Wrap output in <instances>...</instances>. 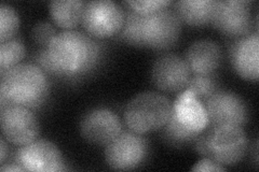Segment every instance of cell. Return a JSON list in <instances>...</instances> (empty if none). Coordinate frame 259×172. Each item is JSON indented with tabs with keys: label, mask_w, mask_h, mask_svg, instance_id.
I'll return each instance as SVG.
<instances>
[{
	"label": "cell",
	"mask_w": 259,
	"mask_h": 172,
	"mask_svg": "<svg viewBox=\"0 0 259 172\" xmlns=\"http://www.w3.org/2000/svg\"><path fill=\"white\" fill-rule=\"evenodd\" d=\"M0 123L3 136L14 145H26L35 141L39 136L37 118L26 106L14 104L3 106Z\"/></svg>",
	"instance_id": "ba28073f"
},
{
	"label": "cell",
	"mask_w": 259,
	"mask_h": 172,
	"mask_svg": "<svg viewBox=\"0 0 259 172\" xmlns=\"http://www.w3.org/2000/svg\"><path fill=\"white\" fill-rule=\"evenodd\" d=\"M230 59L234 70L246 81H257L259 75V37L257 32L239 38L232 44Z\"/></svg>",
	"instance_id": "5bb4252c"
},
{
	"label": "cell",
	"mask_w": 259,
	"mask_h": 172,
	"mask_svg": "<svg viewBox=\"0 0 259 172\" xmlns=\"http://www.w3.org/2000/svg\"><path fill=\"white\" fill-rule=\"evenodd\" d=\"M84 5L81 0H56L49 4V11L56 25L72 30L82 21Z\"/></svg>",
	"instance_id": "ac0fdd59"
},
{
	"label": "cell",
	"mask_w": 259,
	"mask_h": 172,
	"mask_svg": "<svg viewBox=\"0 0 259 172\" xmlns=\"http://www.w3.org/2000/svg\"><path fill=\"white\" fill-rule=\"evenodd\" d=\"M15 158L25 171L56 172L66 170L58 146L44 139H36L35 141L23 145L16 153Z\"/></svg>",
	"instance_id": "8fae6325"
},
{
	"label": "cell",
	"mask_w": 259,
	"mask_h": 172,
	"mask_svg": "<svg viewBox=\"0 0 259 172\" xmlns=\"http://www.w3.org/2000/svg\"><path fill=\"white\" fill-rule=\"evenodd\" d=\"M49 94L46 72L38 65L20 64L2 72L0 106L9 104L36 108Z\"/></svg>",
	"instance_id": "3957f363"
},
{
	"label": "cell",
	"mask_w": 259,
	"mask_h": 172,
	"mask_svg": "<svg viewBox=\"0 0 259 172\" xmlns=\"http://www.w3.org/2000/svg\"><path fill=\"white\" fill-rule=\"evenodd\" d=\"M147 155V142L134 132L121 133L105 150L108 166L115 170H131L139 167Z\"/></svg>",
	"instance_id": "52a82bcc"
},
{
	"label": "cell",
	"mask_w": 259,
	"mask_h": 172,
	"mask_svg": "<svg viewBox=\"0 0 259 172\" xmlns=\"http://www.w3.org/2000/svg\"><path fill=\"white\" fill-rule=\"evenodd\" d=\"M0 149H2V152H0V162L5 163V160L8 156V147H7V143L5 141V137L2 138V141H0Z\"/></svg>",
	"instance_id": "4316f807"
},
{
	"label": "cell",
	"mask_w": 259,
	"mask_h": 172,
	"mask_svg": "<svg viewBox=\"0 0 259 172\" xmlns=\"http://www.w3.org/2000/svg\"><path fill=\"white\" fill-rule=\"evenodd\" d=\"M225 170L226 168L223 165H221V163H218L208 157H204L203 159H201L192 168V171H225Z\"/></svg>",
	"instance_id": "d4e9b609"
},
{
	"label": "cell",
	"mask_w": 259,
	"mask_h": 172,
	"mask_svg": "<svg viewBox=\"0 0 259 172\" xmlns=\"http://www.w3.org/2000/svg\"><path fill=\"white\" fill-rule=\"evenodd\" d=\"M215 0H180L174 4L181 21L191 26H203L213 18Z\"/></svg>",
	"instance_id": "e0dca14e"
},
{
	"label": "cell",
	"mask_w": 259,
	"mask_h": 172,
	"mask_svg": "<svg viewBox=\"0 0 259 172\" xmlns=\"http://www.w3.org/2000/svg\"><path fill=\"white\" fill-rule=\"evenodd\" d=\"M125 11L110 0H94L85 3L82 24L83 28L93 38H110L121 31L124 24Z\"/></svg>",
	"instance_id": "8992f818"
},
{
	"label": "cell",
	"mask_w": 259,
	"mask_h": 172,
	"mask_svg": "<svg viewBox=\"0 0 259 172\" xmlns=\"http://www.w3.org/2000/svg\"><path fill=\"white\" fill-rule=\"evenodd\" d=\"M208 124L213 126H243L247 122L245 102L237 94L228 91H216L205 102Z\"/></svg>",
	"instance_id": "30bf717a"
},
{
	"label": "cell",
	"mask_w": 259,
	"mask_h": 172,
	"mask_svg": "<svg viewBox=\"0 0 259 172\" xmlns=\"http://www.w3.org/2000/svg\"><path fill=\"white\" fill-rule=\"evenodd\" d=\"M124 4L136 13L142 15H149L164 9V8H167V6L172 3L168 2V0H145V2L136 0V2H125Z\"/></svg>",
	"instance_id": "603a6c76"
},
{
	"label": "cell",
	"mask_w": 259,
	"mask_h": 172,
	"mask_svg": "<svg viewBox=\"0 0 259 172\" xmlns=\"http://www.w3.org/2000/svg\"><path fill=\"white\" fill-rule=\"evenodd\" d=\"M249 6L246 0H216L210 23L225 36L245 37L250 29Z\"/></svg>",
	"instance_id": "9c48e42d"
},
{
	"label": "cell",
	"mask_w": 259,
	"mask_h": 172,
	"mask_svg": "<svg viewBox=\"0 0 259 172\" xmlns=\"http://www.w3.org/2000/svg\"><path fill=\"white\" fill-rule=\"evenodd\" d=\"M172 114L183 126L194 133H203L208 126L205 106L188 89L177 96L173 103Z\"/></svg>",
	"instance_id": "9a60e30c"
},
{
	"label": "cell",
	"mask_w": 259,
	"mask_h": 172,
	"mask_svg": "<svg viewBox=\"0 0 259 172\" xmlns=\"http://www.w3.org/2000/svg\"><path fill=\"white\" fill-rule=\"evenodd\" d=\"M101 59L102 45L90 35L74 29L60 32L36 56L45 72L72 79L93 71Z\"/></svg>",
	"instance_id": "6da1fadb"
},
{
	"label": "cell",
	"mask_w": 259,
	"mask_h": 172,
	"mask_svg": "<svg viewBox=\"0 0 259 172\" xmlns=\"http://www.w3.org/2000/svg\"><path fill=\"white\" fill-rule=\"evenodd\" d=\"M190 69L182 57L165 54L159 57L152 67L151 80L160 91L173 93L186 88L190 79Z\"/></svg>",
	"instance_id": "4fadbf2b"
},
{
	"label": "cell",
	"mask_w": 259,
	"mask_h": 172,
	"mask_svg": "<svg viewBox=\"0 0 259 172\" xmlns=\"http://www.w3.org/2000/svg\"><path fill=\"white\" fill-rule=\"evenodd\" d=\"M205 136L208 158L224 166H232L244 157L247 137L241 126H213Z\"/></svg>",
	"instance_id": "5b68a950"
},
{
	"label": "cell",
	"mask_w": 259,
	"mask_h": 172,
	"mask_svg": "<svg viewBox=\"0 0 259 172\" xmlns=\"http://www.w3.org/2000/svg\"><path fill=\"white\" fill-rule=\"evenodd\" d=\"M173 103L164 95L146 92L135 96L126 104L123 120L127 128L144 135L163 128L171 118Z\"/></svg>",
	"instance_id": "277c9868"
},
{
	"label": "cell",
	"mask_w": 259,
	"mask_h": 172,
	"mask_svg": "<svg viewBox=\"0 0 259 172\" xmlns=\"http://www.w3.org/2000/svg\"><path fill=\"white\" fill-rule=\"evenodd\" d=\"M163 128L166 140L176 145L194 142V140H196L198 136L200 135L183 126L181 123L174 118L173 114H171V118H169Z\"/></svg>",
	"instance_id": "ffe728a7"
},
{
	"label": "cell",
	"mask_w": 259,
	"mask_h": 172,
	"mask_svg": "<svg viewBox=\"0 0 259 172\" xmlns=\"http://www.w3.org/2000/svg\"><path fill=\"white\" fill-rule=\"evenodd\" d=\"M181 30V20L171 9L164 8L156 13L142 15L128 8L119 34L121 40L128 44L165 50L177 42Z\"/></svg>",
	"instance_id": "7a4b0ae2"
},
{
	"label": "cell",
	"mask_w": 259,
	"mask_h": 172,
	"mask_svg": "<svg viewBox=\"0 0 259 172\" xmlns=\"http://www.w3.org/2000/svg\"><path fill=\"white\" fill-rule=\"evenodd\" d=\"M185 61L196 75L210 76L221 65V46L213 40H198L188 47Z\"/></svg>",
	"instance_id": "2e32d148"
},
{
	"label": "cell",
	"mask_w": 259,
	"mask_h": 172,
	"mask_svg": "<svg viewBox=\"0 0 259 172\" xmlns=\"http://www.w3.org/2000/svg\"><path fill=\"white\" fill-rule=\"evenodd\" d=\"M199 100H207L216 92V82L210 76H198L190 78L186 86Z\"/></svg>",
	"instance_id": "7402d4cb"
},
{
	"label": "cell",
	"mask_w": 259,
	"mask_h": 172,
	"mask_svg": "<svg viewBox=\"0 0 259 172\" xmlns=\"http://www.w3.org/2000/svg\"><path fill=\"white\" fill-rule=\"evenodd\" d=\"M0 170H2L3 172H7V171H25V169H24L21 165H19V163H10V165H4L2 166V168H0Z\"/></svg>",
	"instance_id": "484cf974"
},
{
	"label": "cell",
	"mask_w": 259,
	"mask_h": 172,
	"mask_svg": "<svg viewBox=\"0 0 259 172\" xmlns=\"http://www.w3.org/2000/svg\"><path fill=\"white\" fill-rule=\"evenodd\" d=\"M122 133V124L115 112L107 108L88 111L80 121V134L84 140L97 145H107Z\"/></svg>",
	"instance_id": "7c38bea8"
},
{
	"label": "cell",
	"mask_w": 259,
	"mask_h": 172,
	"mask_svg": "<svg viewBox=\"0 0 259 172\" xmlns=\"http://www.w3.org/2000/svg\"><path fill=\"white\" fill-rule=\"evenodd\" d=\"M25 56V46L19 39H10L0 44V72L20 65Z\"/></svg>",
	"instance_id": "d6986e66"
},
{
	"label": "cell",
	"mask_w": 259,
	"mask_h": 172,
	"mask_svg": "<svg viewBox=\"0 0 259 172\" xmlns=\"http://www.w3.org/2000/svg\"><path fill=\"white\" fill-rule=\"evenodd\" d=\"M58 35L56 34L55 28L51 25L50 23L47 22H40L34 26L31 30V38L37 44L46 48L51 40Z\"/></svg>",
	"instance_id": "cb8c5ba5"
},
{
	"label": "cell",
	"mask_w": 259,
	"mask_h": 172,
	"mask_svg": "<svg viewBox=\"0 0 259 172\" xmlns=\"http://www.w3.org/2000/svg\"><path fill=\"white\" fill-rule=\"evenodd\" d=\"M20 27V18L13 7L2 4L0 6V41L13 39Z\"/></svg>",
	"instance_id": "44dd1931"
}]
</instances>
